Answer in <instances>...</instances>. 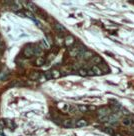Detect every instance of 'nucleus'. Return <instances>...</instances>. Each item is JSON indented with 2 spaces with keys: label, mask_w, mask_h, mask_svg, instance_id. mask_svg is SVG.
I'll return each mask as SVG.
<instances>
[{
  "label": "nucleus",
  "mask_w": 134,
  "mask_h": 136,
  "mask_svg": "<svg viewBox=\"0 0 134 136\" xmlns=\"http://www.w3.org/2000/svg\"><path fill=\"white\" fill-rule=\"evenodd\" d=\"M24 55L27 56V57H31V56L34 55V47L31 46V45H28L26 46L24 49Z\"/></svg>",
  "instance_id": "nucleus-1"
},
{
  "label": "nucleus",
  "mask_w": 134,
  "mask_h": 136,
  "mask_svg": "<svg viewBox=\"0 0 134 136\" xmlns=\"http://www.w3.org/2000/svg\"><path fill=\"white\" fill-rule=\"evenodd\" d=\"M119 116H120V113H118V114H116V113H113V114H111V115L109 116V120H108L109 124H111V125H115L116 122H117V120H118Z\"/></svg>",
  "instance_id": "nucleus-2"
},
{
  "label": "nucleus",
  "mask_w": 134,
  "mask_h": 136,
  "mask_svg": "<svg viewBox=\"0 0 134 136\" xmlns=\"http://www.w3.org/2000/svg\"><path fill=\"white\" fill-rule=\"evenodd\" d=\"M108 113H109V109L106 108V107H102V108H100L98 110V116H99V118L108 116Z\"/></svg>",
  "instance_id": "nucleus-3"
},
{
  "label": "nucleus",
  "mask_w": 134,
  "mask_h": 136,
  "mask_svg": "<svg viewBox=\"0 0 134 136\" xmlns=\"http://www.w3.org/2000/svg\"><path fill=\"white\" fill-rule=\"evenodd\" d=\"M75 122H74V120H71V119H67V120H65L64 122H63V126L64 127H69V128H71V127H74L75 126Z\"/></svg>",
  "instance_id": "nucleus-4"
},
{
  "label": "nucleus",
  "mask_w": 134,
  "mask_h": 136,
  "mask_svg": "<svg viewBox=\"0 0 134 136\" xmlns=\"http://www.w3.org/2000/svg\"><path fill=\"white\" fill-rule=\"evenodd\" d=\"M87 121L85 120V119H80V120H78L76 121V124H75V126L76 127H85L87 126Z\"/></svg>",
  "instance_id": "nucleus-5"
},
{
  "label": "nucleus",
  "mask_w": 134,
  "mask_h": 136,
  "mask_svg": "<svg viewBox=\"0 0 134 136\" xmlns=\"http://www.w3.org/2000/svg\"><path fill=\"white\" fill-rule=\"evenodd\" d=\"M73 43H74V38H73V36L68 35V36L65 38V44L67 45V46H70V45H72Z\"/></svg>",
  "instance_id": "nucleus-6"
},
{
  "label": "nucleus",
  "mask_w": 134,
  "mask_h": 136,
  "mask_svg": "<svg viewBox=\"0 0 134 136\" xmlns=\"http://www.w3.org/2000/svg\"><path fill=\"white\" fill-rule=\"evenodd\" d=\"M25 6H26L27 9H28V11H30V12H31V11L33 12V11H36V10H37V9H36V6H35V5L33 4V3H31V2L25 3Z\"/></svg>",
  "instance_id": "nucleus-7"
},
{
  "label": "nucleus",
  "mask_w": 134,
  "mask_h": 136,
  "mask_svg": "<svg viewBox=\"0 0 134 136\" xmlns=\"http://www.w3.org/2000/svg\"><path fill=\"white\" fill-rule=\"evenodd\" d=\"M54 27H55V29H56L57 31H59V32H65V31H66L65 27H64L63 25H61L60 23H55Z\"/></svg>",
  "instance_id": "nucleus-8"
},
{
  "label": "nucleus",
  "mask_w": 134,
  "mask_h": 136,
  "mask_svg": "<svg viewBox=\"0 0 134 136\" xmlns=\"http://www.w3.org/2000/svg\"><path fill=\"white\" fill-rule=\"evenodd\" d=\"M92 70H93V72H94V74H95V75H101L103 73V71L100 69L99 67H97V66H93Z\"/></svg>",
  "instance_id": "nucleus-9"
},
{
  "label": "nucleus",
  "mask_w": 134,
  "mask_h": 136,
  "mask_svg": "<svg viewBox=\"0 0 134 136\" xmlns=\"http://www.w3.org/2000/svg\"><path fill=\"white\" fill-rule=\"evenodd\" d=\"M24 14H25L26 17H28V18H30V19H32V20H34L35 22H37V23H38V21L36 20V18L34 17V15H33V14L30 12V11H25ZM38 24H39V23H38Z\"/></svg>",
  "instance_id": "nucleus-10"
},
{
  "label": "nucleus",
  "mask_w": 134,
  "mask_h": 136,
  "mask_svg": "<svg viewBox=\"0 0 134 136\" xmlns=\"http://www.w3.org/2000/svg\"><path fill=\"white\" fill-rule=\"evenodd\" d=\"M122 123H123L124 125H126V126H130V125H132L133 121L131 120L130 118H128V117H125V118L123 119V121H122Z\"/></svg>",
  "instance_id": "nucleus-11"
},
{
  "label": "nucleus",
  "mask_w": 134,
  "mask_h": 136,
  "mask_svg": "<svg viewBox=\"0 0 134 136\" xmlns=\"http://www.w3.org/2000/svg\"><path fill=\"white\" fill-rule=\"evenodd\" d=\"M42 53V49L39 46H34V55H40Z\"/></svg>",
  "instance_id": "nucleus-12"
},
{
  "label": "nucleus",
  "mask_w": 134,
  "mask_h": 136,
  "mask_svg": "<svg viewBox=\"0 0 134 136\" xmlns=\"http://www.w3.org/2000/svg\"><path fill=\"white\" fill-rule=\"evenodd\" d=\"M30 78L33 79V80H39V78H40V74L37 73V72H35V73H33V74L30 75Z\"/></svg>",
  "instance_id": "nucleus-13"
},
{
  "label": "nucleus",
  "mask_w": 134,
  "mask_h": 136,
  "mask_svg": "<svg viewBox=\"0 0 134 136\" xmlns=\"http://www.w3.org/2000/svg\"><path fill=\"white\" fill-rule=\"evenodd\" d=\"M91 62L92 63H99V62H101V58H100L99 56H94L91 59Z\"/></svg>",
  "instance_id": "nucleus-14"
},
{
  "label": "nucleus",
  "mask_w": 134,
  "mask_h": 136,
  "mask_svg": "<svg viewBox=\"0 0 134 136\" xmlns=\"http://www.w3.org/2000/svg\"><path fill=\"white\" fill-rule=\"evenodd\" d=\"M43 64H44V59H43L42 57L37 58V60H36V65L41 66V65H43Z\"/></svg>",
  "instance_id": "nucleus-15"
},
{
  "label": "nucleus",
  "mask_w": 134,
  "mask_h": 136,
  "mask_svg": "<svg viewBox=\"0 0 134 136\" xmlns=\"http://www.w3.org/2000/svg\"><path fill=\"white\" fill-rule=\"evenodd\" d=\"M52 76L53 78H58L60 76V72L58 70H52Z\"/></svg>",
  "instance_id": "nucleus-16"
},
{
  "label": "nucleus",
  "mask_w": 134,
  "mask_h": 136,
  "mask_svg": "<svg viewBox=\"0 0 134 136\" xmlns=\"http://www.w3.org/2000/svg\"><path fill=\"white\" fill-rule=\"evenodd\" d=\"M45 77H46V79H51V78H53V76H52V71H46V72H45Z\"/></svg>",
  "instance_id": "nucleus-17"
},
{
  "label": "nucleus",
  "mask_w": 134,
  "mask_h": 136,
  "mask_svg": "<svg viewBox=\"0 0 134 136\" xmlns=\"http://www.w3.org/2000/svg\"><path fill=\"white\" fill-rule=\"evenodd\" d=\"M78 109H79V111H81V112H86L87 107L84 106V105H80V106H78Z\"/></svg>",
  "instance_id": "nucleus-18"
},
{
  "label": "nucleus",
  "mask_w": 134,
  "mask_h": 136,
  "mask_svg": "<svg viewBox=\"0 0 134 136\" xmlns=\"http://www.w3.org/2000/svg\"><path fill=\"white\" fill-rule=\"evenodd\" d=\"M79 74H80L81 76H86V75H88V73H87V70L80 69V70H79Z\"/></svg>",
  "instance_id": "nucleus-19"
},
{
  "label": "nucleus",
  "mask_w": 134,
  "mask_h": 136,
  "mask_svg": "<svg viewBox=\"0 0 134 136\" xmlns=\"http://www.w3.org/2000/svg\"><path fill=\"white\" fill-rule=\"evenodd\" d=\"M99 120L101 121V122H106V121H108V120H109V117H108V116L101 117V118H99Z\"/></svg>",
  "instance_id": "nucleus-20"
},
{
  "label": "nucleus",
  "mask_w": 134,
  "mask_h": 136,
  "mask_svg": "<svg viewBox=\"0 0 134 136\" xmlns=\"http://www.w3.org/2000/svg\"><path fill=\"white\" fill-rule=\"evenodd\" d=\"M87 73H88V75H91V76H92V75H95V74H94V72H93V70H92V69H91V70H88V71H87Z\"/></svg>",
  "instance_id": "nucleus-21"
},
{
  "label": "nucleus",
  "mask_w": 134,
  "mask_h": 136,
  "mask_svg": "<svg viewBox=\"0 0 134 136\" xmlns=\"http://www.w3.org/2000/svg\"><path fill=\"white\" fill-rule=\"evenodd\" d=\"M44 80H46L45 75H44V76H40V78H39V81H44Z\"/></svg>",
  "instance_id": "nucleus-22"
},
{
  "label": "nucleus",
  "mask_w": 134,
  "mask_h": 136,
  "mask_svg": "<svg viewBox=\"0 0 134 136\" xmlns=\"http://www.w3.org/2000/svg\"><path fill=\"white\" fill-rule=\"evenodd\" d=\"M17 15H20L21 17H25V14H24V12H17Z\"/></svg>",
  "instance_id": "nucleus-23"
},
{
  "label": "nucleus",
  "mask_w": 134,
  "mask_h": 136,
  "mask_svg": "<svg viewBox=\"0 0 134 136\" xmlns=\"http://www.w3.org/2000/svg\"><path fill=\"white\" fill-rule=\"evenodd\" d=\"M115 136H121L120 134H115Z\"/></svg>",
  "instance_id": "nucleus-24"
}]
</instances>
